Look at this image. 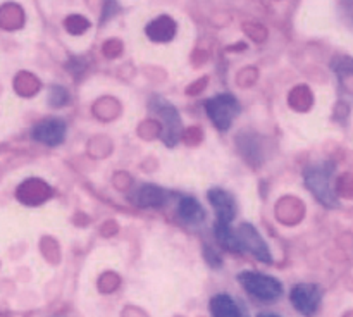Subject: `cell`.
Masks as SVG:
<instances>
[{
	"instance_id": "obj_1",
	"label": "cell",
	"mask_w": 353,
	"mask_h": 317,
	"mask_svg": "<svg viewBox=\"0 0 353 317\" xmlns=\"http://www.w3.org/2000/svg\"><path fill=\"white\" fill-rule=\"evenodd\" d=\"M334 164L321 162L305 169V185L312 195L324 207H338V196L334 192Z\"/></svg>"
},
{
	"instance_id": "obj_2",
	"label": "cell",
	"mask_w": 353,
	"mask_h": 317,
	"mask_svg": "<svg viewBox=\"0 0 353 317\" xmlns=\"http://www.w3.org/2000/svg\"><path fill=\"white\" fill-rule=\"evenodd\" d=\"M238 281L252 296L264 302H274L283 295L281 281L262 272L243 271L238 274Z\"/></svg>"
},
{
	"instance_id": "obj_3",
	"label": "cell",
	"mask_w": 353,
	"mask_h": 317,
	"mask_svg": "<svg viewBox=\"0 0 353 317\" xmlns=\"http://www.w3.org/2000/svg\"><path fill=\"white\" fill-rule=\"evenodd\" d=\"M240 102L230 93H221L205 102V112L214 123V126L221 131H226L231 126L234 117L240 114Z\"/></svg>"
},
{
	"instance_id": "obj_4",
	"label": "cell",
	"mask_w": 353,
	"mask_h": 317,
	"mask_svg": "<svg viewBox=\"0 0 353 317\" xmlns=\"http://www.w3.org/2000/svg\"><path fill=\"white\" fill-rule=\"evenodd\" d=\"M150 107L162 119V141H164L168 147H172V145L178 141L179 133H181V119H179L178 110H176V107L171 105L168 100L157 95L150 100Z\"/></svg>"
},
{
	"instance_id": "obj_5",
	"label": "cell",
	"mask_w": 353,
	"mask_h": 317,
	"mask_svg": "<svg viewBox=\"0 0 353 317\" xmlns=\"http://www.w3.org/2000/svg\"><path fill=\"white\" fill-rule=\"evenodd\" d=\"M321 298H323V295H321L319 286L310 285V283L295 285L292 293H290V300H292L293 307L305 317L316 316L321 305Z\"/></svg>"
},
{
	"instance_id": "obj_6",
	"label": "cell",
	"mask_w": 353,
	"mask_h": 317,
	"mask_svg": "<svg viewBox=\"0 0 353 317\" xmlns=\"http://www.w3.org/2000/svg\"><path fill=\"white\" fill-rule=\"evenodd\" d=\"M238 234V240H240L241 248L247 250L248 254H252L254 257H257L259 260L265 262V264H271L272 257H271V252H269L268 245L265 241L262 240V236L259 234V231L252 226L250 223H243L238 226L236 229Z\"/></svg>"
},
{
	"instance_id": "obj_7",
	"label": "cell",
	"mask_w": 353,
	"mask_h": 317,
	"mask_svg": "<svg viewBox=\"0 0 353 317\" xmlns=\"http://www.w3.org/2000/svg\"><path fill=\"white\" fill-rule=\"evenodd\" d=\"M31 134L40 143L48 145V147H55V145L64 141L65 123L62 119H57V117H48V119L40 121L33 127Z\"/></svg>"
},
{
	"instance_id": "obj_8",
	"label": "cell",
	"mask_w": 353,
	"mask_h": 317,
	"mask_svg": "<svg viewBox=\"0 0 353 317\" xmlns=\"http://www.w3.org/2000/svg\"><path fill=\"white\" fill-rule=\"evenodd\" d=\"M207 198L212 203L214 210H216V223L221 224H231V221L236 216V205H234V198L223 188H212L207 193Z\"/></svg>"
},
{
	"instance_id": "obj_9",
	"label": "cell",
	"mask_w": 353,
	"mask_h": 317,
	"mask_svg": "<svg viewBox=\"0 0 353 317\" xmlns=\"http://www.w3.org/2000/svg\"><path fill=\"white\" fill-rule=\"evenodd\" d=\"M210 314L212 317H243L238 303L226 293L216 295L210 300Z\"/></svg>"
},
{
	"instance_id": "obj_10",
	"label": "cell",
	"mask_w": 353,
	"mask_h": 317,
	"mask_svg": "<svg viewBox=\"0 0 353 317\" xmlns=\"http://www.w3.org/2000/svg\"><path fill=\"white\" fill-rule=\"evenodd\" d=\"M178 212L179 217L188 224H200L205 219V210L193 196H183L178 205Z\"/></svg>"
},
{
	"instance_id": "obj_11",
	"label": "cell",
	"mask_w": 353,
	"mask_h": 317,
	"mask_svg": "<svg viewBox=\"0 0 353 317\" xmlns=\"http://www.w3.org/2000/svg\"><path fill=\"white\" fill-rule=\"evenodd\" d=\"M214 233H216L217 241H219V243L223 245L226 250L234 252V254H240V252H243L240 240H238V234L234 233V231H231L230 224L216 223L214 224Z\"/></svg>"
},
{
	"instance_id": "obj_12",
	"label": "cell",
	"mask_w": 353,
	"mask_h": 317,
	"mask_svg": "<svg viewBox=\"0 0 353 317\" xmlns=\"http://www.w3.org/2000/svg\"><path fill=\"white\" fill-rule=\"evenodd\" d=\"M147 34L154 41H168L174 34V23L169 17H159L148 24Z\"/></svg>"
},
{
	"instance_id": "obj_13",
	"label": "cell",
	"mask_w": 353,
	"mask_h": 317,
	"mask_svg": "<svg viewBox=\"0 0 353 317\" xmlns=\"http://www.w3.org/2000/svg\"><path fill=\"white\" fill-rule=\"evenodd\" d=\"M165 200L164 192L157 186L145 185L138 193V203L140 207H161L162 202Z\"/></svg>"
},
{
	"instance_id": "obj_14",
	"label": "cell",
	"mask_w": 353,
	"mask_h": 317,
	"mask_svg": "<svg viewBox=\"0 0 353 317\" xmlns=\"http://www.w3.org/2000/svg\"><path fill=\"white\" fill-rule=\"evenodd\" d=\"M48 102L52 105L59 107V105H64V103L69 102V92L64 90L62 86H52L50 88V96H48Z\"/></svg>"
},
{
	"instance_id": "obj_15",
	"label": "cell",
	"mask_w": 353,
	"mask_h": 317,
	"mask_svg": "<svg viewBox=\"0 0 353 317\" xmlns=\"http://www.w3.org/2000/svg\"><path fill=\"white\" fill-rule=\"evenodd\" d=\"M257 317H281V316H278V314H271V312H262L259 314Z\"/></svg>"
}]
</instances>
